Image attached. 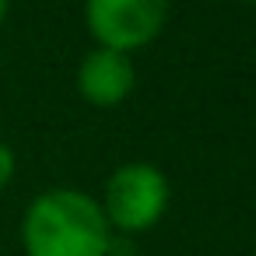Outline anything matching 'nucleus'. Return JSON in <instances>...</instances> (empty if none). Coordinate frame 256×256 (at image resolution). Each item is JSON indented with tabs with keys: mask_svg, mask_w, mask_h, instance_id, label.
Wrapping results in <instances>:
<instances>
[{
	"mask_svg": "<svg viewBox=\"0 0 256 256\" xmlns=\"http://www.w3.org/2000/svg\"><path fill=\"white\" fill-rule=\"evenodd\" d=\"M22 249L25 256H112V228L92 193L56 186L25 207Z\"/></svg>",
	"mask_w": 256,
	"mask_h": 256,
	"instance_id": "nucleus-1",
	"label": "nucleus"
},
{
	"mask_svg": "<svg viewBox=\"0 0 256 256\" xmlns=\"http://www.w3.org/2000/svg\"><path fill=\"white\" fill-rule=\"evenodd\" d=\"M172 200V186L165 172L151 162H126L106 179V193L98 200L112 235H140L151 232Z\"/></svg>",
	"mask_w": 256,
	"mask_h": 256,
	"instance_id": "nucleus-2",
	"label": "nucleus"
},
{
	"mask_svg": "<svg viewBox=\"0 0 256 256\" xmlns=\"http://www.w3.org/2000/svg\"><path fill=\"white\" fill-rule=\"evenodd\" d=\"M168 22V0H84V28L98 50L134 53L151 46Z\"/></svg>",
	"mask_w": 256,
	"mask_h": 256,
	"instance_id": "nucleus-3",
	"label": "nucleus"
},
{
	"mask_svg": "<svg viewBox=\"0 0 256 256\" xmlns=\"http://www.w3.org/2000/svg\"><path fill=\"white\" fill-rule=\"evenodd\" d=\"M134 84H137V70H134V60L126 53H112V50L95 46L78 64V95L95 109L123 106L134 92Z\"/></svg>",
	"mask_w": 256,
	"mask_h": 256,
	"instance_id": "nucleus-4",
	"label": "nucleus"
},
{
	"mask_svg": "<svg viewBox=\"0 0 256 256\" xmlns=\"http://www.w3.org/2000/svg\"><path fill=\"white\" fill-rule=\"evenodd\" d=\"M14 168H18V162H14V151H11L8 144H0V190H4V186L14 179Z\"/></svg>",
	"mask_w": 256,
	"mask_h": 256,
	"instance_id": "nucleus-5",
	"label": "nucleus"
},
{
	"mask_svg": "<svg viewBox=\"0 0 256 256\" xmlns=\"http://www.w3.org/2000/svg\"><path fill=\"white\" fill-rule=\"evenodd\" d=\"M4 18H8V0H0V25H4Z\"/></svg>",
	"mask_w": 256,
	"mask_h": 256,
	"instance_id": "nucleus-6",
	"label": "nucleus"
}]
</instances>
